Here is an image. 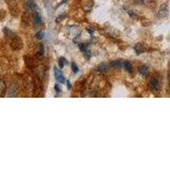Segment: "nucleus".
<instances>
[{"label": "nucleus", "mask_w": 170, "mask_h": 170, "mask_svg": "<svg viewBox=\"0 0 170 170\" xmlns=\"http://www.w3.org/2000/svg\"><path fill=\"white\" fill-rule=\"evenodd\" d=\"M11 46H12V49L14 50H21L22 48V46H23L22 40L18 37H13V41L11 43Z\"/></svg>", "instance_id": "f257e3e1"}, {"label": "nucleus", "mask_w": 170, "mask_h": 170, "mask_svg": "<svg viewBox=\"0 0 170 170\" xmlns=\"http://www.w3.org/2000/svg\"><path fill=\"white\" fill-rule=\"evenodd\" d=\"M157 15H158L160 18L168 17V5H166V4L165 5H161V7L158 9Z\"/></svg>", "instance_id": "f03ea898"}, {"label": "nucleus", "mask_w": 170, "mask_h": 170, "mask_svg": "<svg viewBox=\"0 0 170 170\" xmlns=\"http://www.w3.org/2000/svg\"><path fill=\"white\" fill-rule=\"evenodd\" d=\"M54 73H55V79H56L57 82H59V83H65L66 79H65V77L63 76V74H62V72H60V70L58 69V68H56V67H55V68H54Z\"/></svg>", "instance_id": "7ed1b4c3"}, {"label": "nucleus", "mask_w": 170, "mask_h": 170, "mask_svg": "<svg viewBox=\"0 0 170 170\" xmlns=\"http://www.w3.org/2000/svg\"><path fill=\"white\" fill-rule=\"evenodd\" d=\"M24 9L26 10H33V9H37V4L35 1L33 0H27L25 4H24Z\"/></svg>", "instance_id": "20e7f679"}, {"label": "nucleus", "mask_w": 170, "mask_h": 170, "mask_svg": "<svg viewBox=\"0 0 170 170\" xmlns=\"http://www.w3.org/2000/svg\"><path fill=\"white\" fill-rule=\"evenodd\" d=\"M158 86H159V81L157 78H152L151 82H150V88L152 92H156L158 89Z\"/></svg>", "instance_id": "39448f33"}, {"label": "nucleus", "mask_w": 170, "mask_h": 170, "mask_svg": "<svg viewBox=\"0 0 170 170\" xmlns=\"http://www.w3.org/2000/svg\"><path fill=\"white\" fill-rule=\"evenodd\" d=\"M139 72H140V73L142 75L143 77H147L148 75H149V69H148V67H147L146 66H140V67H139Z\"/></svg>", "instance_id": "423d86ee"}, {"label": "nucleus", "mask_w": 170, "mask_h": 170, "mask_svg": "<svg viewBox=\"0 0 170 170\" xmlns=\"http://www.w3.org/2000/svg\"><path fill=\"white\" fill-rule=\"evenodd\" d=\"M33 21H34V23L35 25H37V26H39V25H41L42 24V17L41 15L39 13H37V12H35L34 14H33Z\"/></svg>", "instance_id": "0eeeda50"}, {"label": "nucleus", "mask_w": 170, "mask_h": 170, "mask_svg": "<svg viewBox=\"0 0 170 170\" xmlns=\"http://www.w3.org/2000/svg\"><path fill=\"white\" fill-rule=\"evenodd\" d=\"M5 92H6V84L5 81L2 78H0V97L4 96Z\"/></svg>", "instance_id": "6e6552de"}, {"label": "nucleus", "mask_w": 170, "mask_h": 170, "mask_svg": "<svg viewBox=\"0 0 170 170\" xmlns=\"http://www.w3.org/2000/svg\"><path fill=\"white\" fill-rule=\"evenodd\" d=\"M110 66L113 68H116V69H120L122 66H123V62L121 60H112L111 61Z\"/></svg>", "instance_id": "1a4fd4ad"}, {"label": "nucleus", "mask_w": 170, "mask_h": 170, "mask_svg": "<svg viewBox=\"0 0 170 170\" xmlns=\"http://www.w3.org/2000/svg\"><path fill=\"white\" fill-rule=\"evenodd\" d=\"M108 69V66L106 63H101L97 66V71L101 73H106Z\"/></svg>", "instance_id": "9d476101"}, {"label": "nucleus", "mask_w": 170, "mask_h": 170, "mask_svg": "<svg viewBox=\"0 0 170 170\" xmlns=\"http://www.w3.org/2000/svg\"><path fill=\"white\" fill-rule=\"evenodd\" d=\"M134 51L137 55H140V54H142L143 52H145V49H144V46L141 43H136L134 45Z\"/></svg>", "instance_id": "9b49d317"}, {"label": "nucleus", "mask_w": 170, "mask_h": 170, "mask_svg": "<svg viewBox=\"0 0 170 170\" xmlns=\"http://www.w3.org/2000/svg\"><path fill=\"white\" fill-rule=\"evenodd\" d=\"M123 66L124 69L126 70L127 72H133V66L131 64V62H129L128 60H125L123 63Z\"/></svg>", "instance_id": "f8f14e48"}, {"label": "nucleus", "mask_w": 170, "mask_h": 170, "mask_svg": "<svg viewBox=\"0 0 170 170\" xmlns=\"http://www.w3.org/2000/svg\"><path fill=\"white\" fill-rule=\"evenodd\" d=\"M58 63H59V66H60V68H63L65 64L67 63V60H66V58H64V57H60L59 60H58Z\"/></svg>", "instance_id": "ddd939ff"}, {"label": "nucleus", "mask_w": 170, "mask_h": 170, "mask_svg": "<svg viewBox=\"0 0 170 170\" xmlns=\"http://www.w3.org/2000/svg\"><path fill=\"white\" fill-rule=\"evenodd\" d=\"M4 32H5V33L8 36V37H14V33L11 30H9V29H8V28H5L4 29Z\"/></svg>", "instance_id": "4468645a"}, {"label": "nucleus", "mask_w": 170, "mask_h": 170, "mask_svg": "<svg viewBox=\"0 0 170 170\" xmlns=\"http://www.w3.org/2000/svg\"><path fill=\"white\" fill-rule=\"evenodd\" d=\"M44 32H43V31H39V32H37V33H36V35H35V37H36V38L37 39H38V40H42L43 37H44Z\"/></svg>", "instance_id": "2eb2a0df"}, {"label": "nucleus", "mask_w": 170, "mask_h": 170, "mask_svg": "<svg viewBox=\"0 0 170 170\" xmlns=\"http://www.w3.org/2000/svg\"><path fill=\"white\" fill-rule=\"evenodd\" d=\"M72 72H73L74 73H78V71H79L78 66L76 65V63H74V62L72 63Z\"/></svg>", "instance_id": "dca6fc26"}, {"label": "nucleus", "mask_w": 170, "mask_h": 170, "mask_svg": "<svg viewBox=\"0 0 170 170\" xmlns=\"http://www.w3.org/2000/svg\"><path fill=\"white\" fill-rule=\"evenodd\" d=\"M83 54H84V56H85V58L87 59V60H89L90 59V56H91V53H90V51L88 50V49L86 50L83 51Z\"/></svg>", "instance_id": "f3484780"}, {"label": "nucleus", "mask_w": 170, "mask_h": 170, "mask_svg": "<svg viewBox=\"0 0 170 170\" xmlns=\"http://www.w3.org/2000/svg\"><path fill=\"white\" fill-rule=\"evenodd\" d=\"M43 51H44L43 46V45H40V46H39V50H38V52L37 53V56H42V55H43Z\"/></svg>", "instance_id": "a211bd4d"}, {"label": "nucleus", "mask_w": 170, "mask_h": 170, "mask_svg": "<svg viewBox=\"0 0 170 170\" xmlns=\"http://www.w3.org/2000/svg\"><path fill=\"white\" fill-rule=\"evenodd\" d=\"M66 18V14H60V15H59L57 18H56V22H60L61 21H63L64 19Z\"/></svg>", "instance_id": "6ab92c4d"}, {"label": "nucleus", "mask_w": 170, "mask_h": 170, "mask_svg": "<svg viewBox=\"0 0 170 170\" xmlns=\"http://www.w3.org/2000/svg\"><path fill=\"white\" fill-rule=\"evenodd\" d=\"M79 48H80V50L83 52V51L87 50V45H86L85 43H80V44H79Z\"/></svg>", "instance_id": "aec40b11"}, {"label": "nucleus", "mask_w": 170, "mask_h": 170, "mask_svg": "<svg viewBox=\"0 0 170 170\" xmlns=\"http://www.w3.org/2000/svg\"><path fill=\"white\" fill-rule=\"evenodd\" d=\"M55 89L56 90V93L60 92V87H59V85H58V84H55Z\"/></svg>", "instance_id": "412c9836"}, {"label": "nucleus", "mask_w": 170, "mask_h": 170, "mask_svg": "<svg viewBox=\"0 0 170 170\" xmlns=\"http://www.w3.org/2000/svg\"><path fill=\"white\" fill-rule=\"evenodd\" d=\"M144 1H145V0H134V2H135L136 4H138V5H142L143 3H144Z\"/></svg>", "instance_id": "4be33fe9"}, {"label": "nucleus", "mask_w": 170, "mask_h": 170, "mask_svg": "<svg viewBox=\"0 0 170 170\" xmlns=\"http://www.w3.org/2000/svg\"><path fill=\"white\" fill-rule=\"evenodd\" d=\"M87 31L88 33H90L91 35H92L93 33H94V31H93V29H91V28H87Z\"/></svg>", "instance_id": "5701e85b"}, {"label": "nucleus", "mask_w": 170, "mask_h": 170, "mask_svg": "<svg viewBox=\"0 0 170 170\" xmlns=\"http://www.w3.org/2000/svg\"><path fill=\"white\" fill-rule=\"evenodd\" d=\"M67 88H71V84H70V82L69 81H67Z\"/></svg>", "instance_id": "b1692460"}]
</instances>
